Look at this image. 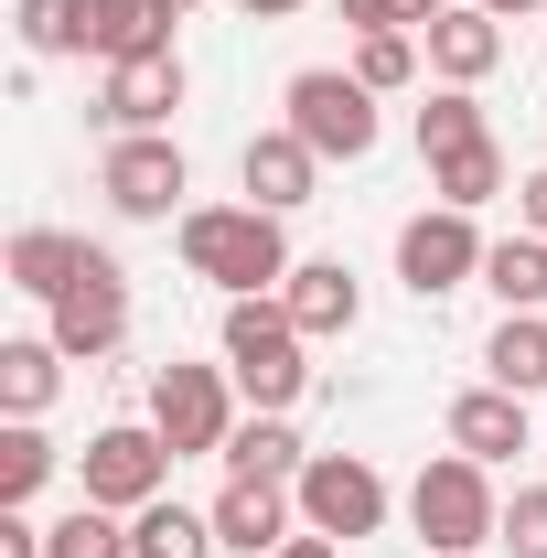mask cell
<instances>
[{
    "label": "cell",
    "instance_id": "6da1fadb",
    "mask_svg": "<svg viewBox=\"0 0 547 558\" xmlns=\"http://www.w3.org/2000/svg\"><path fill=\"white\" fill-rule=\"evenodd\" d=\"M172 236H183V269L215 279L226 301H258V290H279V279L301 269L269 205H183V226H172Z\"/></svg>",
    "mask_w": 547,
    "mask_h": 558
},
{
    "label": "cell",
    "instance_id": "277c9868",
    "mask_svg": "<svg viewBox=\"0 0 547 558\" xmlns=\"http://www.w3.org/2000/svg\"><path fill=\"white\" fill-rule=\"evenodd\" d=\"M75 484H86V505H108V515H139V505L172 494V440L150 418H119V429H97L75 451Z\"/></svg>",
    "mask_w": 547,
    "mask_h": 558
},
{
    "label": "cell",
    "instance_id": "d590c367",
    "mask_svg": "<svg viewBox=\"0 0 547 558\" xmlns=\"http://www.w3.org/2000/svg\"><path fill=\"white\" fill-rule=\"evenodd\" d=\"M473 11H494V22H515V11H537V0H473Z\"/></svg>",
    "mask_w": 547,
    "mask_h": 558
},
{
    "label": "cell",
    "instance_id": "484cf974",
    "mask_svg": "<svg viewBox=\"0 0 547 558\" xmlns=\"http://www.w3.org/2000/svg\"><path fill=\"white\" fill-rule=\"evenodd\" d=\"M429 194H440V205H462V215H483L494 194H505V150L483 140V150H451V161H429Z\"/></svg>",
    "mask_w": 547,
    "mask_h": 558
},
{
    "label": "cell",
    "instance_id": "d6986e66",
    "mask_svg": "<svg viewBox=\"0 0 547 558\" xmlns=\"http://www.w3.org/2000/svg\"><path fill=\"white\" fill-rule=\"evenodd\" d=\"M65 365H75V354L54 344V333L0 344V409H11V418H44V409H54V387H65Z\"/></svg>",
    "mask_w": 547,
    "mask_h": 558
},
{
    "label": "cell",
    "instance_id": "5bb4252c",
    "mask_svg": "<svg viewBox=\"0 0 547 558\" xmlns=\"http://www.w3.org/2000/svg\"><path fill=\"white\" fill-rule=\"evenodd\" d=\"M172 108H183V54H139V65H108V97H97V119H108L119 140L172 130Z\"/></svg>",
    "mask_w": 547,
    "mask_h": 558
},
{
    "label": "cell",
    "instance_id": "44dd1931",
    "mask_svg": "<svg viewBox=\"0 0 547 558\" xmlns=\"http://www.w3.org/2000/svg\"><path fill=\"white\" fill-rule=\"evenodd\" d=\"M483 290H494L505 312H547V236H526V226L494 236V247H483Z\"/></svg>",
    "mask_w": 547,
    "mask_h": 558
},
{
    "label": "cell",
    "instance_id": "3957f363",
    "mask_svg": "<svg viewBox=\"0 0 547 558\" xmlns=\"http://www.w3.org/2000/svg\"><path fill=\"white\" fill-rule=\"evenodd\" d=\"M312 333L290 323V301L279 290H258V301H226V376L258 398V409H290L301 387H312Z\"/></svg>",
    "mask_w": 547,
    "mask_h": 558
},
{
    "label": "cell",
    "instance_id": "836d02e7",
    "mask_svg": "<svg viewBox=\"0 0 547 558\" xmlns=\"http://www.w3.org/2000/svg\"><path fill=\"white\" fill-rule=\"evenodd\" d=\"M279 558H343V537H290Z\"/></svg>",
    "mask_w": 547,
    "mask_h": 558
},
{
    "label": "cell",
    "instance_id": "30bf717a",
    "mask_svg": "<svg viewBox=\"0 0 547 558\" xmlns=\"http://www.w3.org/2000/svg\"><path fill=\"white\" fill-rule=\"evenodd\" d=\"M398 279H409L418 301H440V290H462V279H483V236L462 205H429L398 226Z\"/></svg>",
    "mask_w": 547,
    "mask_h": 558
},
{
    "label": "cell",
    "instance_id": "2e32d148",
    "mask_svg": "<svg viewBox=\"0 0 547 558\" xmlns=\"http://www.w3.org/2000/svg\"><path fill=\"white\" fill-rule=\"evenodd\" d=\"M279 301H290V323H301L312 344L354 333V312H365V290H354V269H343V258H301V269L279 279Z\"/></svg>",
    "mask_w": 547,
    "mask_h": 558
},
{
    "label": "cell",
    "instance_id": "d4e9b609",
    "mask_svg": "<svg viewBox=\"0 0 547 558\" xmlns=\"http://www.w3.org/2000/svg\"><path fill=\"white\" fill-rule=\"evenodd\" d=\"M54 462H65V451L44 440V418H11V429H0V505H33V494L54 484Z\"/></svg>",
    "mask_w": 547,
    "mask_h": 558
},
{
    "label": "cell",
    "instance_id": "7a4b0ae2",
    "mask_svg": "<svg viewBox=\"0 0 547 558\" xmlns=\"http://www.w3.org/2000/svg\"><path fill=\"white\" fill-rule=\"evenodd\" d=\"M409 526L429 558H473L483 537H505V494H494V462L473 451H429L409 484Z\"/></svg>",
    "mask_w": 547,
    "mask_h": 558
},
{
    "label": "cell",
    "instance_id": "ac0fdd59",
    "mask_svg": "<svg viewBox=\"0 0 547 558\" xmlns=\"http://www.w3.org/2000/svg\"><path fill=\"white\" fill-rule=\"evenodd\" d=\"M215 462H226L236 484H301V462H312V451H301L290 409H258V418H236V440H226Z\"/></svg>",
    "mask_w": 547,
    "mask_h": 558
},
{
    "label": "cell",
    "instance_id": "4dcf8cb0",
    "mask_svg": "<svg viewBox=\"0 0 547 558\" xmlns=\"http://www.w3.org/2000/svg\"><path fill=\"white\" fill-rule=\"evenodd\" d=\"M505 548H515V558H547V484H515V494H505Z\"/></svg>",
    "mask_w": 547,
    "mask_h": 558
},
{
    "label": "cell",
    "instance_id": "d6a6232c",
    "mask_svg": "<svg viewBox=\"0 0 547 558\" xmlns=\"http://www.w3.org/2000/svg\"><path fill=\"white\" fill-rule=\"evenodd\" d=\"M515 226H526V236H547V161L515 183Z\"/></svg>",
    "mask_w": 547,
    "mask_h": 558
},
{
    "label": "cell",
    "instance_id": "8fae6325",
    "mask_svg": "<svg viewBox=\"0 0 547 558\" xmlns=\"http://www.w3.org/2000/svg\"><path fill=\"white\" fill-rule=\"evenodd\" d=\"M172 0H75V54L97 65H139V54H172Z\"/></svg>",
    "mask_w": 547,
    "mask_h": 558
},
{
    "label": "cell",
    "instance_id": "52a82bcc",
    "mask_svg": "<svg viewBox=\"0 0 547 558\" xmlns=\"http://www.w3.org/2000/svg\"><path fill=\"white\" fill-rule=\"evenodd\" d=\"M226 387H236L226 365H150V429L172 440V462L236 440V398H226Z\"/></svg>",
    "mask_w": 547,
    "mask_h": 558
},
{
    "label": "cell",
    "instance_id": "f1b7e54d",
    "mask_svg": "<svg viewBox=\"0 0 547 558\" xmlns=\"http://www.w3.org/2000/svg\"><path fill=\"white\" fill-rule=\"evenodd\" d=\"M440 11H451V0H343V22H354V33H429Z\"/></svg>",
    "mask_w": 547,
    "mask_h": 558
},
{
    "label": "cell",
    "instance_id": "4fadbf2b",
    "mask_svg": "<svg viewBox=\"0 0 547 558\" xmlns=\"http://www.w3.org/2000/svg\"><path fill=\"white\" fill-rule=\"evenodd\" d=\"M205 515H215V548H236V558H279V548H290V515H301V494H290V484H236V473H226V494H215Z\"/></svg>",
    "mask_w": 547,
    "mask_h": 558
},
{
    "label": "cell",
    "instance_id": "9c48e42d",
    "mask_svg": "<svg viewBox=\"0 0 547 558\" xmlns=\"http://www.w3.org/2000/svg\"><path fill=\"white\" fill-rule=\"evenodd\" d=\"M183 150L172 130H139V140H108V172H97V194L130 215V226H161V215H183Z\"/></svg>",
    "mask_w": 547,
    "mask_h": 558
},
{
    "label": "cell",
    "instance_id": "1f68e13d",
    "mask_svg": "<svg viewBox=\"0 0 547 558\" xmlns=\"http://www.w3.org/2000/svg\"><path fill=\"white\" fill-rule=\"evenodd\" d=\"M0 558H44V526H33L22 505H0Z\"/></svg>",
    "mask_w": 547,
    "mask_h": 558
},
{
    "label": "cell",
    "instance_id": "ffe728a7",
    "mask_svg": "<svg viewBox=\"0 0 547 558\" xmlns=\"http://www.w3.org/2000/svg\"><path fill=\"white\" fill-rule=\"evenodd\" d=\"M0 269H11V290H33V301H54V290H65V279L86 269V236H65V226H22Z\"/></svg>",
    "mask_w": 547,
    "mask_h": 558
},
{
    "label": "cell",
    "instance_id": "ba28073f",
    "mask_svg": "<svg viewBox=\"0 0 547 558\" xmlns=\"http://www.w3.org/2000/svg\"><path fill=\"white\" fill-rule=\"evenodd\" d=\"M290 494H301V526H312V537H343V548L387 526V473H376L365 451H312Z\"/></svg>",
    "mask_w": 547,
    "mask_h": 558
},
{
    "label": "cell",
    "instance_id": "83f0119b",
    "mask_svg": "<svg viewBox=\"0 0 547 558\" xmlns=\"http://www.w3.org/2000/svg\"><path fill=\"white\" fill-rule=\"evenodd\" d=\"M418 33H354V75L376 86V97H398V86H418Z\"/></svg>",
    "mask_w": 547,
    "mask_h": 558
},
{
    "label": "cell",
    "instance_id": "e0dca14e",
    "mask_svg": "<svg viewBox=\"0 0 547 558\" xmlns=\"http://www.w3.org/2000/svg\"><path fill=\"white\" fill-rule=\"evenodd\" d=\"M451 451H473V462H515V451H526V398L494 387V376L462 387V398H451Z\"/></svg>",
    "mask_w": 547,
    "mask_h": 558
},
{
    "label": "cell",
    "instance_id": "7402d4cb",
    "mask_svg": "<svg viewBox=\"0 0 547 558\" xmlns=\"http://www.w3.org/2000/svg\"><path fill=\"white\" fill-rule=\"evenodd\" d=\"M483 376L515 387V398H537V387H547V312H505L494 344H483Z\"/></svg>",
    "mask_w": 547,
    "mask_h": 558
},
{
    "label": "cell",
    "instance_id": "603a6c76",
    "mask_svg": "<svg viewBox=\"0 0 547 558\" xmlns=\"http://www.w3.org/2000/svg\"><path fill=\"white\" fill-rule=\"evenodd\" d=\"M130 548L139 558H215V515H194V505L161 494V505H139V515H130Z\"/></svg>",
    "mask_w": 547,
    "mask_h": 558
},
{
    "label": "cell",
    "instance_id": "9a60e30c",
    "mask_svg": "<svg viewBox=\"0 0 547 558\" xmlns=\"http://www.w3.org/2000/svg\"><path fill=\"white\" fill-rule=\"evenodd\" d=\"M418 44H429V75H440V86H483V75L505 65V22H494V11H473V0H451Z\"/></svg>",
    "mask_w": 547,
    "mask_h": 558
},
{
    "label": "cell",
    "instance_id": "4316f807",
    "mask_svg": "<svg viewBox=\"0 0 547 558\" xmlns=\"http://www.w3.org/2000/svg\"><path fill=\"white\" fill-rule=\"evenodd\" d=\"M44 558H139V548H130V526H119L108 505H75V515L44 526Z\"/></svg>",
    "mask_w": 547,
    "mask_h": 558
},
{
    "label": "cell",
    "instance_id": "8d00e7d4",
    "mask_svg": "<svg viewBox=\"0 0 547 558\" xmlns=\"http://www.w3.org/2000/svg\"><path fill=\"white\" fill-rule=\"evenodd\" d=\"M172 11H194V0H172Z\"/></svg>",
    "mask_w": 547,
    "mask_h": 558
},
{
    "label": "cell",
    "instance_id": "cb8c5ba5",
    "mask_svg": "<svg viewBox=\"0 0 547 558\" xmlns=\"http://www.w3.org/2000/svg\"><path fill=\"white\" fill-rule=\"evenodd\" d=\"M483 97L473 86H440V97H429V108H418V161H451V150H483Z\"/></svg>",
    "mask_w": 547,
    "mask_h": 558
},
{
    "label": "cell",
    "instance_id": "7c38bea8",
    "mask_svg": "<svg viewBox=\"0 0 547 558\" xmlns=\"http://www.w3.org/2000/svg\"><path fill=\"white\" fill-rule=\"evenodd\" d=\"M236 183H247V205L301 215V205H312V183H323V150H312V140L279 119V130H258L247 150H236Z\"/></svg>",
    "mask_w": 547,
    "mask_h": 558
},
{
    "label": "cell",
    "instance_id": "e575fe53",
    "mask_svg": "<svg viewBox=\"0 0 547 558\" xmlns=\"http://www.w3.org/2000/svg\"><path fill=\"white\" fill-rule=\"evenodd\" d=\"M236 11H247V22H290L301 0H236Z\"/></svg>",
    "mask_w": 547,
    "mask_h": 558
},
{
    "label": "cell",
    "instance_id": "8992f818",
    "mask_svg": "<svg viewBox=\"0 0 547 558\" xmlns=\"http://www.w3.org/2000/svg\"><path fill=\"white\" fill-rule=\"evenodd\" d=\"M44 333L75 354V365H97V354H119L130 344V269L108 258V247H86V269L44 301Z\"/></svg>",
    "mask_w": 547,
    "mask_h": 558
},
{
    "label": "cell",
    "instance_id": "f546056e",
    "mask_svg": "<svg viewBox=\"0 0 547 558\" xmlns=\"http://www.w3.org/2000/svg\"><path fill=\"white\" fill-rule=\"evenodd\" d=\"M22 54H75V0H22Z\"/></svg>",
    "mask_w": 547,
    "mask_h": 558
},
{
    "label": "cell",
    "instance_id": "5b68a950",
    "mask_svg": "<svg viewBox=\"0 0 547 558\" xmlns=\"http://www.w3.org/2000/svg\"><path fill=\"white\" fill-rule=\"evenodd\" d=\"M279 108H290V130L312 140L323 161H365V150H376V86L354 65H301Z\"/></svg>",
    "mask_w": 547,
    "mask_h": 558
}]
</instances>
